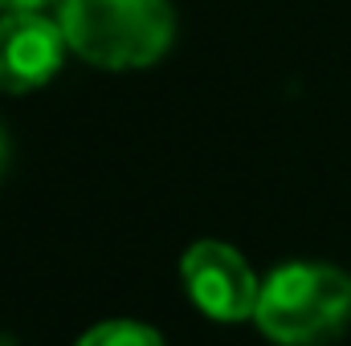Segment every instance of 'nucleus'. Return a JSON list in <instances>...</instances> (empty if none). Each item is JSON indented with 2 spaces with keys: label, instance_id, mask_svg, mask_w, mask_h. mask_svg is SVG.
Masks as SVG:
<instances>
[{
  "label": "nucleus",
  "instance_id": "obj_2",
  "mask_svg": "<svg viewBox=\"0 0 351 346\" xmlns=\"http://www.w3.org/2000/svg\"><path fill=\"white\" fill-rule=\"evenodd\" d=\"M254 322L278 346H327L351 322V277L335 265L290 261L262 281Z\"/></svg>",
  "mask_w": 351,
  "mask_h": 346
},
{
  "label": "nucleus",
  "instance_id": "obj_3",
  "mask_svg": "<svg viewBox=\"0 0 351 346\" xmlns=\"http://www.w3.org/2000/svg\"><path fill=\"white\" fill-rule=\"evenodd\" d=\"M180 277L192 306L213 322H245L258 310L262 281L250 261L225 241H196L180 257Z\"/></svg>",
  "mask_w": 351,
  "mask_h": 346
},
{
  "label": "nucleus",
  "instance_id": "obj_4",
  "mask_svg": "<svg viewBox=\"0 0 351 346\" xmlns=\"http://www.w3.org/2000/svg\"><path fill=\"white\" fill-rule=\"evenodd\" d=\"M70 45L58 16L0 12V94H29L53 82Z\"/></svg>",
  "mask_w": 351,
  "mask_h": 346
},
{
  "label": "nucleus",
  "instance_id": "obj_6",
  "mask_svg": "<svg viewBox=\"0 0 351 346\" xmlns=\"http://www.w3.org/2000/svg\"><path fill=\"white\" fill-rule=\"evenodd\" d=\"M49 4H62V0H0V12H45Z\"/></svg>",
  "mask_w": 351,
  "mask_h": 346
},
{
  "label": "nucleus",
  "instance_id": "obj_1",
  "mask_svg": "<svg viewBox=\"0 0 351 346\" xmlns=\"http://www.w3.org/2000/svg\"><path fill=\"white\" fill-rule=\"evenodd\" d=\"M58 21L70 53L94 70H147L176 37L172 0H62Z\"/></svg>",
  "mask_w": 351,
  "mask_h": 346
},
{
  "label": "nucleus",
  "instance_id": "obj_7",
  "mask_svg": "<svg viewBox=\"0 0 351 346\" xmlns=\"http://www.w3.org/2000/svg\"><path fill=\"white\" fill-rule=\"evenodd\" d=\"M4 159H8V143H4V131H0V172H4Z\"/></svg>",
  "mask_w": 351,
  "mask_h": 346
},
{
  "label": "nucleus",
  "instance_id": "obj_5",
  "mask_svg": "<svg viewBox=\"0 0 351 346\" xmlns=\"http://www.w3.org/2000/svg\"><path fill=\"white\" fill-rule=\"evenodd\" d=\"M78 346H164V338H160V330H152L143 322L114 318V322L90 326L86 334L78 338Z\"/></svg>",
  "mask_w": 351,
  "mask_h": 346
}]
</instances>
